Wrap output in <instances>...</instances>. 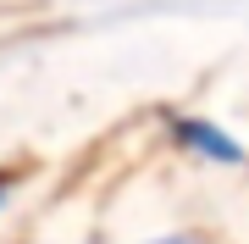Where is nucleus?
<instances>
[{
  "label": "nucleus",
  "instance_id": "obj_1",
  "mask_svg": "<svg viewBox=\"0 0 249 244\" xmlns=\"http://www.w3.org/2000/svg\"><path fill=\"white\" fill-rule=\"evenodd\" d=\"M11 183H17V172H11V167H0V206L11 200Z\"/></svg>",
  "mask_w": 249,
  "mask_h": 244
},
{
  "label": "nucleus",
  "instance_id": "obj_2",
  "mask_svg": "<svg viewBox=\"0 0 249 244\" xmlns=\"http://www.w3.org/2000/svg\"><path fill=\"white\" fill-rule=\"evenodd\" d=\"M155 244H199V239H183V233H178V239H155Z\"/></svg>",
  "mask_w": 249,
  "mask_h": 244
}]
</instances>
